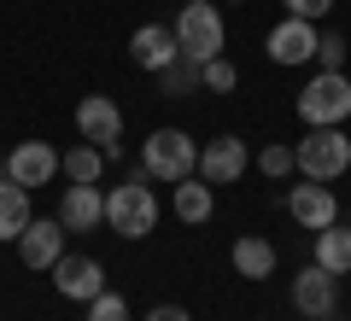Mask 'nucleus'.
Segmentation results:
<instances>
[{"label": "nucleus", "instance_id": "a211bd4d", "mask_svg": "<svg viewBox=\"0 0 351 321\" xmlns=\"http://www.w3.org/2000/svg\"><path fill=\"white\" fill-rule=\"evenodd\" d=\"M100 170H106V152L94 146V140H76L71 152H59V175H64V181H76V187H94V181H100Z\"/></svg>", "mask_w": 351, "mask_h": 321}, {"label": "nucleus", "instance_id": "f03ea898", "mask_svg": "<svg viewBox=\"0 0 351 321\" xmlns=\"http://www.w3.org/2000/svg\"><path fill=\"white\" fill-rule=\"evenodd\" d=\"M141 170H147L152 181H164V187L188 181V175L199 170V140H193L188 129H152L147 146H141Z\"/></svg>", "mask_w": 351, "mask_h": 321}, {"label": "nucleus", "instance_id": "a878e982", "mask_svg": "<svg viewBox=\"0 0 351 321\" xmlns=\"http://www.w3.org/2000/svg\"><path fill=\"white\" fill-rule=\"evenodd\" d=\"M281 6H287V18H304V24H322L334 12V0H281Z\"/></svg>", "mask_w": 351, "mask_h": 321}, {"label": "nucleus", "instance_id": "5701e85b", "mask_svg": "<svg viewBox=\"0 0 351 321\" xmlns=\"http://www.w3.org/2000/svg\"><path fill=\"white\" fill-rule=\"evenodd\" d=\"M258 170L269 175V181H281V175H293V170H299V164H293V146H276V140H269V146L258 152Z\"/></svg>", "mask_w": 351, "mask_h": 321}, {"label": "nucleus", "instance_id": "b1692460", "mask_svg": "<svg viewBox=\"0 0 351 321\" xmlns=\"http://www.w3.org/2000/svg\"><path fill=\"white\" fill-rule=\"evenodd\" d=\"M234 82H240V70L228 59H205V94H228Z\"/></svg>", "mask_w": 351, "mask_h": 321}, {"label": "nucleus", "instance_id": "ddd939ff", "mask_svg": "<svg viewBox=\"0 0 351 321\" xmlns=\"http://www.w3.org/2000/svg\"><path fill=\"white\" fill-rule=\"evenodd\" d=\"M263 53L276 64H311L316 59V24H304V18H281L269 36H263Z\"/></svg>", "mask_w": 351, "mask_h": 321}, {"label": "nucleus", "instance_id": "f8f14e48", "mask_svg": "<svg viewBox=\"0 0 351 321\" xmlns=\"http://www.w3.org/2000/svg\"><path fill=\"white\" fill-rule=\"evenodd\" d=\"M6 175H12L18 187H47L53 175H59V152H53L47 140H18V146L6 152Z\"/></svg>", "mask_w": 351, "mask_h": 321}, {"label": "nucleus", "instance_id": "2eb2a0df", "mask_svg": "<svg viewBox=\"0 0 351 321\" xmlns=\"http://www.w3.org/2000/svg\"><path fill=\"white\" fill-rule=\"evenodd\" d=\"M59 222H64V234H88L94 222H106V193L100 187H64V198H59Z\"/></svg>", "mask_w": 351, "mask_h": 321}, {"label": "nucleus", "instance_id": "412c9836", "mask_svg": "<svg viewBox=\"0 0 351 321\" xmlns=\"http://www.w3.org/2000/svg\"><path fill=\"white\" fill-rule=\"evenodd\" d=\"M211 181H199V175H188V181H176V222H211Z\"/></svg>", "mask_w": 351, "mask_h": 321}, {"label": "nucleus", "instance_id": "4be33fe9", "mask_svg": "<svg viewBox=\"0 0 351 321\" xmlns=\"http://www.w3.org/2000/svg\"><path fill=\"white\" fill-rule=\"evenodd\" d=\"M316 70H346V36L339 29H316Z\"/></svg>", "mask_w": 351, "mask_h": 321}, {"label": "nucleus", "instance_id": "aec40b11", "mask_svg": "<svg viewBox=\"0 0 351 321\" xmlns=\"http://www.w3.org/2000/svg\"><path fill=\"white\" fill-rule=\"evenodd\" d=\"M316 269L328 274H351V222H328L322 234H316Z\"/></svg>", "mask_w": 351, "mask_h": 321}, {"label": "nucleus", "instance_id": "423d86ee", "mask_svg": "<svg viewBox=\"0 0 351 321\" xmlns=\"http://www.w3.org/2000/svg\"><path fill=\"white\" fill-rule=\"evenodd\" d=\"M76 135L94 140V146L106 152V164L123 158V112H117L112 94H88L82 105H76Z\"/></svg>", "mask_w": 351, "mask_h": 321}, {"label": "nucleus", "instance_id": "f3484780", "mask_svg": "<svg viewBox=\"0 0 351 321\" xmlns=\"http://www.w3.org/2000/svg\"><path fill=\"white\" fill-rule=\"evenodd\" d=\"M158 94H164V99L205 94V64H199V59H188V53H176V59L158 70Z\"/></svg>", "mask_w": 351, "mask_h": 321}, {"label": "nucleus", "instance_id": "20e7f679", "mask_svg": "<svg viewBox=\"0 0 351 321\" xmlns=\"http://www.w3.org/2000/svg\"><path fill=\"white\" fill-rule=\"evenodd\" d=\"M299 117L304 129H339L351 117V82L346 70H316L311 82L299 88Z\"/></svg>", "mask_w": 351, "mask_h": 321}, {"label": "nucleus", "instance_id": "bb28decb", "mask_svg": "<svg viewBox=\"0 0 351 321\" xmlns=\"http://www.w3.org/2000/svg\"><path fill=\"white\" fill-rule=\"evenodd\" d=\"M141 321H193V316H188V309H182V304H158V309H147V316H141Z\"/></svg>", "mask_w": 351, "mask_h": 321}, {"label": "nucleus", "instance_id": "39448f33", "mask_svg": "<svg viewBox=\"0 0 351 321\" xmlns=\"http://www.w3.org/2000/svg\"><path fill=\"white\" fill-rule=\"evenodd\" d=\"M176 47L188 53V59H223V12H217L211 0H188L182 12H176Z\"/></svg>", "mask_w": 351, "mask_h": 321}, {"label": "nucleus", "instance_id": "f257e3e1", "mask_svg": "<svg viewBox=\"0 0 351 321\" xmlns=\"http://www.w3.org/2000/svg\"><path fill=\"white\" fill-rule=\"evenodd\" d=\"M106 228H112L117 240H147L152 228H158V193H152L147 170L123 175V187L106 193Z\"/></svg>", "mask_w": 351, "mask_h": 321}, {"label": "nucleus", "instance_id": "4468645a", "mask_svg": "<svg viewBox=\"0 0 351 321\" xmlns=\"http://www.w3.org/2000/svg\"><path fill=\"white\" fill-rule=\"evenodd\" d=\"M176 53H182V47H176V29L170 24H141L135 36H129V59H135L141 70H152V76H158Z\"/></svg>", "mask_w": 351, "mask_h": 321}, {"label": "nucleus", "instance_id": "393cba45", "mask_svg": "<svg viewBox=\"0 0 351 321\" xmlns=\"http://www.w3.org/2000/svg\"><path fill=\"white\" fill-rule=\"evenodd\" d=\"M88 321H129V304L117 292H100L94 304H88Z\"/></svg>", "mask_w": 351, "mask_h": 321}, {"label": "nucleus", "instance_id": "6ab92c4d", "mask_svg": "<svg viewBox=\"0 0 351 321\" xmlns=\"http://www.w3.org/2000/svg\"><path fill=\"white\" fill-rule=\"evenodd\" d=\"M234 269L246 274V281H269V274H276V246L263 234H240L234 240Z\"/></svg>", "mask_w": 351, "mask_h": 321}, {"label": "nucleus", "instance_id": "1a4fd4ad", "mask_svg": "<svg viewBox=\"0 0 351 321\" xmlns=\"http://www.w3.org/2000/svg\"><path fill=\"white\" fill-rule=\"evenodd\" d=\"M287 216L304 228V234H322L328 222H339V198L328 193V181H299L287 193Z\"/></svg>", "mask_w": 351, "mask_h": 321}, {"label": "nucleus", "instance_id": "9d476101", "mask_svg": "<svg viewBox=\"0 0 351 321\" xmlns=\"http://www.w3.org/2000/svg\"><path fill=\"white\" fill-rule=\"evenodd\" d=\"M64 222L59 216H29V228L18 234V257H24V269H53V263L64 257Z\"/></svg>", "mask_w": 351, "mask_h": 321}, {"label": "nucleus", "instance_id": "cd10ccee", "mask_svg": "<svg viewBox=\"0 0 351 321\" xmlns=\"http://www.w3.org/2000/svg\"><path fill=\"white\" fill-rule=\"evenodd\" d=\"M228 6H240V0H228Z\"/></svg>", "mask_w": 351, "mask_h": 321}, {"label": "nucleus", "instance_id": "9b49d317", "mask_svg": "<svg viewBox=\"0 0 351 321\" xmlns=\"http://www.w3.org/2000/svg\"><path fill=\"white\" fill-rule=\"evenodd\" d=\"M293 304H299V316L304 321H328L339 309V274H328V269H299V281H293Z\"/></svg>", "mask_w": 351, "mask_h": 321}, {"label": "nucleus", "instance_id": "6e6552de", "mask_svg": "<svg viewBox=\"0 0 351 321\" xmlns=\"http://www.w3.org/2000/svg\"><path fill=\"white\" fill-rule=\"evenodd\" d=\"M252 170V152H246V140L240 135H217V140H205L199 146V181H211V187H228V181H240V175Z\"/></svg>", "mask_w": 351, "mask_h": 321}, {"label": "nucleus", "instance_id": "0eeeda50", "mask_svg": "<svg viewBox=\"0 0 351 321\" xmlns=\"http://www.w3.org/2000/svg\"><path fill=\"white\" fill-rule=\"evenodd\" d=\"M53 286H59V298H71V304H94V298L106 292V269H100V257H88V251H64V257L53 263Z\"/></svg>", "mask_w": 351, "mask_h": 321}, {"label": "nucleus", "instance_id": "dca6fc26", "mask_svg": "<svg viewBox=\"0 0 351 321\" xmlns=\"http://www.w3.org/2000/svg\"><path fill=\"white\" fill-rule=\"evenodd\" d=\"M29 187H18L12 175H6V164H0V240H12L18 246V234L29 228Z\"/></svg>", "mask_w": 351, "mask_h": 321}, {"label": "nucleus", "instance_id": "7ed1b4c3", "mask_svg": "<svg viewBox=\"0 0 351 321\" xmlns=\"http://www.w3.org/2000/svg\"><path fill=\"white\" fill-rule=\"evenodd\" d=\"M293 164L304 181H339L351 170V135L346 129H304V140L293 146Z\"/></svg>", "mask_w": 351, "mask_h": 321}]
</instances>
